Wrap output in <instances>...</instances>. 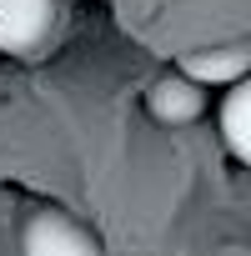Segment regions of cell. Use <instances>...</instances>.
I'll use <instances>...</instances> for the list:
<instances>
[{"label":"cell","mask_w":251,"mask_h":256,"mask_svg":"<svg viewBox=\"0 0 251 256\" xmlns=\"http://www.w3.org/2000/svg\"><path fill=\"white\" fill-rule=\"evenodd\" d=\"M20 256H106V251L76 216H66L60 206H40L20 231Z\"/></svg>","instance_id":"6da1fadb"},{"label":"cell","mask_w":251,"mask_h":256,"mask_svg":"<svg viewBox=\"0 0 251 256\" xmlns=\"http://www.w3.org/2000/svg\"><path fill=\"white\" fill-rule=\"evenodd\" d=\"M60 0H0V50L30 56L56 36Z\"/></svg>","instance_id":"7a4b0ae2"},{"label":"cell","mask_w":251,"mask_h":256,"mask_svg":"<svg viewBox=\"0 0 251 256\" xmlns=\"http://www.w3.org/2000/svg\"><path fill=\"white\" fill-rule=\"evenodd\" d=\"M181 76L201 80V86H236L251 76V46L246 40H226V46H206L181 56Z\"/></svg>","instance_id":"3957f363"},{"label":"cell","mask_w":251,"mask_h":256,"mask_svg":"<svg viewBox=\"0 0 251 256\" xmlns=\"http://www.w3.org/2000/svg\"><path fill=\"white\" fill-rule=\"evenodd\" d=\"M201 106H206V96H201V86L191 80V76H161L151 90H146V110L161 120V126H186V120H196L201 116Z\"/></svg>","instance_id":"277c9868"},{"label":"cell","mask_w":251,"mask_h":256,"mask_svg":"<svg viewBox=\"0 0 251 256\" xmlns=\"http://www.w3.org/2000/svg\"><path fill=\"white\" fill-rule=\"evenodd\" d=\"M221 136L241 166H251V76L236 80L221 100Z\"/></svg>","instance_id":"5b68a950"}]
</instances>
